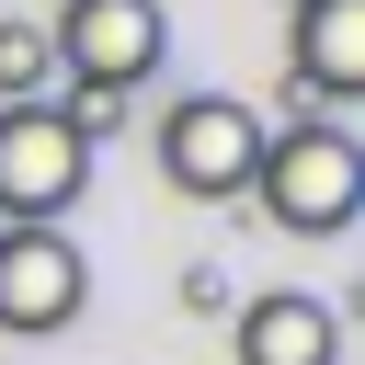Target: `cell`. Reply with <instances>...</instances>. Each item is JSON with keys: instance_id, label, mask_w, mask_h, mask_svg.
Returning <instances> with one entry per match:
<instances>
[{"instance_id": "cell-1", "label": "cell", "mask_w": 365, "mask_h": 365, "mask_svg": "<svg viewBox=\"0 0 365 365\" xmlns=\"http://www.w3.org/2000/svg\"><path fill=\"white\" fill-rule=\"evenodd\" d=\"M251 205H262L285 240H342L354 205H365V148H354V125L319 114V103H285V125H262Z\"/></svg>"}, {"instance_id": "cell-2", "label": "cell", "mask_w": 365, "mask_h": 365, "mask_svg": "<svg viewBox=\"0 0 365 365\" xmlns=\"http://www.w3.org/2000/svg\"><path fill=\"white\" fill-rule=\"evenodd\" d=\"M91 194V137L57 103H0V228H68Z\"/></svg>"}, {"instance_id": "cell-3", "label": "cell", "mask_w": 365, "mask_h": 365, "mask_svg": "<svg viewBox=\"0 0 365 365\" xmlns=\"http://www.w3.org/2000/svg\"><path fill=\"white\" fill-rule=\"evenodd\" d=\"M251 160H262V114L240 91H182L160 114V182L194 194V205H240L251 194Z\"/></svg>"}, {"instance_id": "cell-4", "label": "cell", "mask_w": 365, "mask_h": 365, "mask_svg": "<svg viewBox=\"0 0 365 365\" xmlns=\"http://www.w3.org/2000/svg\"><path fill=\"white\" fill-rule=\"evenodd\" d=\"M46 57L68 68V91H137L171 57V11L160 0H57Z\"/></svg>"}, {"instance_id": "cell-5", "label": "cell", "mask_w": 365, "mask_h": 365, "mask_svg": "<svg viewBox=\"0 0 365 365\" xmlns=\"http://www.w3.org/2000/svg\"><path fill=\"white\" fill-rule=\"evenodd\" d=\"M80 297H91V262H80L68 228H0V331H11V342L68 331Z\"/></svg>"}, {"instance_id": "cell-6", "label": "cell", "mask_w": 365, "mask_h": 365, "mask_svg": "<svg viewBox=\"0 0 365 365\" xmlns=\"http://www.w3.org/2000/svg\"><path fill=\"white\" fill-rule=\"evenodd\" d=\"M228 365H342V319L308 285H262L228 308Z\"/></svg>"}, {"instance_id": "cell-7", "label": "cell", "mask_w": 365, "mask_h": 365, "mask_svg": "<svg viewBox=\"0 0 365 365\" xmlns=\"http://www.w3.org/2000/svg\"><path fill=\"white\" fill-rule=\"evenodd\" d=\"M285 57H297V91L354 103L365 91V0H297L285 11Z\"/></svg>"}, {"instance_id": "cell-8", "label": "cell", "mask_w": 365, "mask_h": 365, "mask_svg": "<svg viewBox=\"0 0 365 365\" xmlns=\"http://www.w3.org/2000/svg\"><path fill=\"white\" fill-rule=\"evenodd\" d=\"M57 57H46V23H0V103H46Z\"/></svg>"}, {"instance_id": "cell-9", "label": "cell", "mask_w": 365, "mask_h": 365, "mask_svg": "<svg viewBox=\"0 0 365 365\" xmlns=\"http://www.w3.org/2000/svg\"><path fill=\"white\" fill-rule=\"evenodd\" d=\"M46 103H57L80 137H114V125H125V91H46Z\"/></svg>"}, {"instance_id": "cell-10", "label": "cell", "mask_w": 365, "mask_h": 365, "mask_svg": "<svg viewBox=\"0 0 365 365\" xmlns=\"http://www.w3.org/2000/svg\"><path fill=\"white\" fill-rule=\"evenodd\" d=\"M182 308H194V319H228L240 297H228V274H217V262H194V274H182Z\"/></svg>"}, {"instance_id": "cell-11", "label": "cell", "mask_w": 365, "mask_h": 365, "mask_svg": "<svg viewBox=\"0 0 365 365\" xmlns=\"http://www.w3.org/2000/svg\"><path fill=\"white\" fill-rule=\"evenodd\" d=\"M285 11H297V0H285Z\"/></svg>"}]
</instances>
